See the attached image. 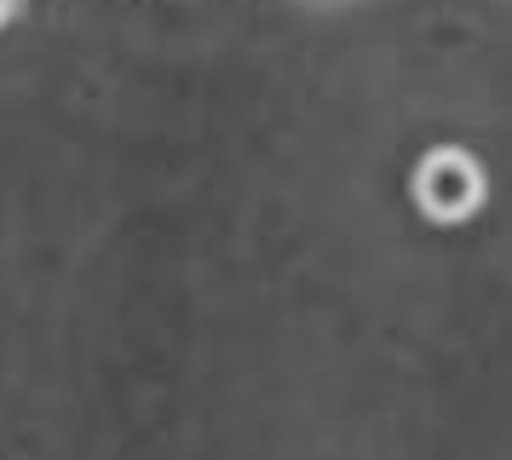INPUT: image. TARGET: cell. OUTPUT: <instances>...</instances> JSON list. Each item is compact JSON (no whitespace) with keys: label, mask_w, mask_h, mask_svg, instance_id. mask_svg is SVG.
<instances>
[{"label":"cell","mask_w":512,"mask_h":460,"mask_svg":"<svg viewBox=\"0 0 512 460\" xmlns=\"http://www.w3.org/2000/svg\"><path fill=\"white\" fill-rule=\"evenodd\" d=\"M415 202L426 219H438V225H461L472 219L478 207H484V167L466 156V150H432V156H420L415 167Z\"/></svg>","instance_id":"6da1fadb"},{"label":"cell","mask_w":512,"mask_h":460,"mask_svg":"<svg viewBox=\"0 0 512 460\" xmlns=\"http://www.w3.org/2000/svg\"><path fill=\"white\" fill-rule=\"evenodd\" d=\"M18 6H24V0H0V29H6V23L18 18Z\"/></svg>","instance_id":"7a4b0ae2"}]
</instances>
